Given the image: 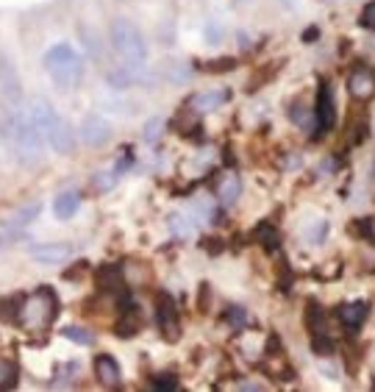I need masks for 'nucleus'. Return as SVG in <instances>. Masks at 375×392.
I'll list each match as a JSON object with an SVG mask.
<instances>
[{
	"instance_id": "dca6fc26",
	"label": "nucleus",
	"mask_w": 375,
	"mask_h": 392,
	"mask_svg": "<svg viewBox=\"0 0 375 392\" xmlns=\"http://www.w3.org/2000/svg\"><path fill=\"white\" fill-rule=\"evenodd\" d=\"M78 206H81V197H78V192H72V190H64V192H59V195L53 197V214L59 220H70L78 212Z\"/></svg>"
},
{
	"instance_id": "7c9ffc66",
	"label": "nucleus",
	"mask_w": 375,
	"mask_h": 392,
	"mask_svg": "<svg viewBox=\"0 0 375 392\" xmlns=\"http://www.w3.org/2000/svg\"><path fill=\"white\" fill-rule=\"evenodd\" d=\"M359 26H362V28H367V31H375V0H370V3L362 9Z\"/></svg>"
},
{
	"instance_id": "9b49d317",
	"label": "nucleus",
	"mask_w": 375,
	"mask_h": 392,
	"mask_svg": "<svg viewBox=\"0 0 375 392\" xmlns=\"http://www.w3.org/2000/svg\"><path fill=\"white\" fill-rule=\"evenodd\" d=\"M0 95L14 106H20V100H23V84H20L17 67L11 65L6 56H0Z\"/></svg>"
},
{
	"instance_id": "58836bf2",
	"label": "nucleus",
	"mask_w": 375,
	"mask_h": 392,
	"mask_svg": "<svg viewBox=\"0 0 375 392\" xmlns=\"http://www.w3.org/2000/svg\"><path fill=\"white\" fill-rule=\"evenodd\" d=\"M370 236H375V220H370Z\"/></svg>"
},
{
	"instance_id": "423d86ee",
	"label": "nucleus",
	"mask_w": 375,
	"mask_h": 392,
	"mask_svg": "<svg viewBox=\"0 0 375 392\" xmlns=\"http://www.w3.org/2000/svg\"><path fill=\"white\" fill-rule=\"evenodd\" d=\"M314 123H317L314 136H325V134H331L334 126H337V100H334V89H331L328 81H320V84H317Z\"/></svg>"
},
{
	"instance_id": "6ab92c4d",
	"label": "nucleus",
	"mask_w": 375,
	"mask_h": 392,
	"mask_svg": "<svg viewBox=\"0 0 375 392\" xmlns=\"http://www.w3.org/2000/svg\"><path fill=\"white\" fill-rule=\"evenodd\" d=\"M217 195H219V203H222V206H234V203L239 200V195H242V181H239L234 173L225 175V181L219 184Z\"/></svg>"
},
{
	"instance_id": "a878e982",
	"label": "nucleus",
	"mask_w": 375,
	"mask_h": 392,
	"mask_svg": "<svg viewBox=\"0 0 375 392\" xmlns=\"http://www.w3.org/2000/svg\"><path fill=\"white\" fill-rule=\"evenodd\" d=\"M289 114H292V123H298V126H303V129H309L314 123V111L312 109H306V106H298V103H295Z\"/></svg>"
},
{
	"instance_id": "72a5a7b5",
	"label": "nucleus",
	"mask_w": 375,
	"mask_h": 392,
	"mask_svg": "<svg viewBox=\"0 0 375 392\" xmlns=\"http://www.w3.org/2000/svg\"><path fill=\"white\" fill-rule=\"evenodd\" d=\"M84 270H87V264H84V261H81V264H75V267H72V270H67V273H64V278H67V281H78V278H75V276H81V273H84Z\"/></svg>"
},
{
	"instance_id": "473e14b6",
	"label": "nucleus",
	"mask_w": 375,
	"mask_h": 392,
	"mask_svg": "<svg viewBox=\"0 0 375 392\" xmlns=\"http://www.w3.org/2000/svg\"><path fill=\"white\" fill-rule=\"evenodd\" d=\"M109 84H112V87H128V84H131V78H128V72L114 70V72L109 75Z\"/></svg>"
},
{
	"instance_id": "4468645a",
	"label": "nucleus",
	"mask_w": 375,
	"mask_h": 392,
	"mask_svg": "<svg viewBox=\"0 0 375 392\" xmlns=\"http://www.w3.org/2000/svg\"><path fill=\"white\" fill-rule=\"evenodd\" d=\"M97 287L103 293H123V270L117 264H103L97 270Z\"/></svg>"
},
{
	"instance_id": "c85d7f7f",
	"label": "nucleus",
	"mask_w": 375,
	"mask_h": 392,
	"mask_svg": "<svg viewBox=\"0 0 375 392\" xmlns=\"http://www.w3.org/2000/svg\"><path fill=\"white\" fill-rule=\"evenodd\" d=\"M328 239V223L325 220H317L312 226V231H309V242L312 245H322Z\"/></svg>"
},
{
	"instance_id": "c756f323",
	"label": "nucleus",
	"mask_w": 375,
	"mask_h": 392,
	"mask_svg": "<svg viewBox=\"0 0 375 392\" xmlns=\"http://www.w3.org/2000/svg\"><path fill=\"white\" fill-rule=\"evenodd\" d=\"M151 392H178V384H175L173 376H158L151 384Z\"/></svg>"
},
{
	"instance_id": "e433bc0d",
	"label": "nucleus",
	"mask_w": 375,
	"mask_h": 392,
	"mask_svg": "<svg viewBox=\"0 0 375 392\" xmlns=\"http://www.w3.org/2000/svg\"><path fill=\"white\" fill-rule=\"evenodd\" d=\"M239 392H261V387H259V384H245Z\"/></svg>"
},
{
	"instance_id": "ea45409f",
	"label": "nucleus",
	"mask_w": 375,
	"mask_h": 392,
	"mask_svg": "<svg viewBox=\"0 0 375 392\" xmlns=\"http://www.w3.org/2000/svg\"><path fill=\"white\" fill-rule=\"evenodd\" d=\"M239 3H242V0H239Z\"/></svg>"
},
{
	"instance_id": "f8f14e48",
	"label": "nucleus",
	"mask_w": 375,
	"mask_h": 392,
	"mask_svg": "<svg viewBox=\"0 0 375 392\" xmlns=\"http://www.w3.org/2000/svg\"><path fill=\"white\" fill-rule=\"evenodd\" d=\"M337 315H339V320H342V326L347 331H359V328L364 326L367 315H370V303L367 300H350V303L339 306Z\"/></svg>"
},
{
	"instance_id": "7ed1b4c3",
	"label": "nucleus",
	"mask_w": 375,
	"mask_h": 392,
	"mask_svg": "<svg viewBox=\"0 0 375 392\" xmlns=\"http://www.w3.org/2000/svg\"><path fill=\"white\" fill-rule=\"evenodd\" d=\"M9 136L14 145V153L23 164H36L45 156V136L33 123L31 111H17L9 120Z\"/></svg>"
},
{
	"instance_id": "f704fd0d",
	"label": "nucleus",
	"mask_w": 375,
	"mask_h": 392,
	"mask_svg": "<svg viewBox=\"0 0 375 392\" xmlns=\"http://www.w3.org/2000/svg\"><path fill=\"white\" fill-rule=\"evenodd\" d=\"M209 309V284H200V312Z\"/></svg>"
},
{
	"instance_id": "4be33fe9",
	"label": "nucleus",
	"mask_w": 375,
	"mask_h": 392,
	"mask_svg": "<svg viewBox=\"0 0 375 392\" xmlns=\"http://www.w3.org/2000/svg\"><path fill=\"white\" fill-rule=\"evenodd\" d=\"M117 173H109V170H103V173H97L92 178V187H94V192H112L114 187H117Z\"/></svg>"
},
{
	"instance_id": "f257e3e1",
	"label": "nucleus",
	"mask_w": 375,
	"mask_h": 392,
	"mask_svg": "<svg viewBox=\"0 0 375 392\" xmlns=\"http://www.w3.org/2000/svg\"><path fill=\"white\" fill-rule=\"evenodd\" d=\"M31 117H33V123L39 126V131H42L45 142H48L56 153L67 156V153L75 151V131H72V126L64 120L62 114H59L48 100H36V103H33Z\"/></svg>"
},
{
	"instance_id": "1a4fd4ad",
	"label": "nucleus",
	"mask_w": 375,
	"mask_h": 392,
	"mask_svg": "<svg viewBox=\"0 0 375 392\" xmlns=\"http://www.w3.org/2000/svg\"><path fill=\"white\" fill-rule=\"evenodd\" d=\"M94 379L100 381L103 390H109V392L120 390V384H123V370H120L117 359L109 356V354H100V356L94 359Z\"/></svg>"
},
{
	"instance_id": "9d476101",
	"label": "nucleus",
	"mask_w": 375,
	"mask_h": 392,
	"mask_svg": "<svg viewBox=\"0 0 375 392\" xmlns=\"http://www.w3.org/2000/svg\"><path fill=\"white\" fill-rule=\"evenodd\" d=\"M347 89L356 100H370L375 95V70L367 65L353 67L347 75Z\"/></svg>"
},
{
	"instance_id": "c9c22d12",
	"label": "nucleus",
	"mask_w": 375,
	"mask_h": 392,
	"mask_svg": "<svg viewBox=\"0 0 375 392\" xmlns=\"http://www.w3.org/2000/svg\"><path fill=\"white\" fill-rule=\"evenodd\" d=\"M303 39H306V42H314V39H317V28H306V33H303Z\"/></svg>"
},
{
	"instance_id": "bb28decb",
	"label": "nucleus",
	"mask_w": 375,
	"mask_h": 392,
	"mask_svg": "<svg viewBox=\"0 0 375 392\" xmlns=\"http://www.w3.org/2000/svg\"><path fill=\"white\" fill-rule=\"evenodd\" d=\"M225 323L234 328V331H242L245 323H248V315H245V309L242 306H234V309H228V315H225Z\"/></svg>"
},
{
	"instance_id": "20e7f679",
	"label": "nucleus",
	"mask_w": 375,
	"mask_h": 392,
	"mask_svg": "<svg viewBox=\"0 0 375 392\" xmlns=\"http://www.w3.org/2000/svg\"><path fill=\"white\" fill-rule=\"evenodd\" d=\"M109 36H112L114 53L123 59L125 65L128 67L145 65V59H148V42H145V33L139 31L136 23H131L128 17H117V20H112Z\"/></svg>"
},
{
	"instance_id": "4c0bfd02",
	"label": "nucleus",
	"mask_w": 375,
	"mask_h": 392,
	"mask_svg": "<svg viewBox=\"0 0 375 392\" xmlns=\"http://www.w3.org/2000/svg\"><path fill=\"white\" fill-rule=\"evenodd\" d=\"M219 248H222L219 242H206V251H214V254H219Z\"/></svg>"
},
{
	"instance_id": "412c9836",
	"label": "nucleus",
	"mask_w": 375,
	"mask_h": 392,
	"mask_svg": "<svg viewBox=\"0 0 375 392\" xmlns=\"http://www.w3.org/2000/svg\"><path fill=\"white\" fill-rule=\"evenodd\" d=\"M306 326H309V331H312L314 337L325 326V312H322V306L317 300H309L306 303Z\"/></svg>"
},
{
	"instance_id": "2eb2a0df",
	"label": "nucleus",
	"mask_w": 375,
	"mask_h": 392,
	"mask_svg": "<svg viewBox=\"0 0 375 392\" xmlns=\"http://www.w3.org/2000/svg\"><path fill=\"white\" fill-rule=\"evenodd\" d=\"M253 234H256V242L264 248V251H270V254H276L278 248H281V231H278V226H273V223H259L256 229H253Z\"/></svg>"
},
{
	"instance_id": "6e6552de",
	"label": "nucleus",
	"mask_w": 375,
	"mask_h": 392,
	"mask_svg": "<svg viewBox=\"0 0 375 392\" xmlns=\"http://www.w3.org/2000/svg\"><path fill=\"white\" fill-rule=\"evenodd\" d=\"M114 136V129L109 126V120H103L100 114H87L78 126V139L87 145V148H103L109 145Z\"/></svg>"
},
{
	"instance_id": "ddd939ff",
	"label": "nucleus",
	"mask_w": 375,
	"mask_h": 392,
	"mask_svg": "<svg viewBox=\"0 0 375 392\" xmlns=\"http://www.w3.org/2000/svg\"><path fill=\"white\" fill-rule=\"evenodd\" d=\"M31 256L33 261H42V264H62L67 256H72V248L67 242H45V245H33Z\"/></svg>"
},
{
	"instance_id": "b1692460",
	"label": "nucleus",
	"mask_w": 375,
	"mask_h": 392,
	"mask_svg": "<svg viewBox=\"0 0 375 392\" xmlns=\"http://www.w3.org/2000/svg\"><path fill=\"white\" fill-rule=\"evenodd\" d=\"M64 337L67 339H72L75 345H92V331H87V328H81V326H70V328H64Z\"/></svg>"
},
{
	"instance_id": "393cba45",
	"label": "nucleus",
	"mask_w": 375,
	"mask_h": 392,
	"mask_svg": "<svg viewBox=\"0 0 375 392\" xmlns=\"http://www.w3.org/2000/svg\"><path fill=\"white\" fill-rule=\"evenodd\" d=\"M14 381H17V364L0 361V392H6Z\"/></svg>"
},
{
	"instance_id": "a211bd4d",
	"label": "nucleus",
	"mask_w": 375,
	"mask_h": 392,
	"mask_svg": "<svg viewBox=\"0 0 375 392\" xmlns=\"http://www.w3.org/2000/svg\"><path fill=\"white\" fill-rule=\"evenodd\" d=\"M139 328H142V317H139V312H136L134 306H125L123 317H120L117 326H114V334H117V337H134Z\"/></svg>"
},
{
	"instance_id": "f3484780",
	"label": "nucleus",
	"mask_w": 375,
	"mask_h": 392,
	"mask_svg": "<svg viewBox=\"0 0 375 392\" xmlns=\"http://www.w3.org/2000/svg\"><path fill=\"white\" fill-rule=\"evenodd\" d=\"M225 100H228V89H209V92H200L192 100V109L200 111V114H209V111L219 109Z\"/></svg>"
},
{
	"instance_id": "2f4dec72",
	"label": "nucleus",
	"mask_w": 375,
	"mask_h": 392,
	"mask_svg": "<svg viewBox=\"0 0 375 392\" xmlns=\"http://www.w3.org/2000/svg\"><path fill=\"white\" fill-rule=\"evenodd\" d=\"M170 229H173L175 236H181V239H187L189 234H192V226H189L181 214H173V217H170Z\"/></svg>"
},
{
	"instance_id": "39448f33",
	"label": "nucleus",
	"mask_w": 375,
	"mask_h": 392,
	"mask_svg": "<svg viewBox=\"0 0 375 392\" xmlns=\"http://www.w3.org/2000/svg\"><path fill=\"white\" fill-rule=\"evenodd\" d=\"M59 315V295L53 293L50 287H42L23 300V309H20V320L28 328H48Z\"/></svg>"
},
{
	"instance_id": "5701e85b",
	"label": "nucleus",
	"mask_w": 375,
	"mask_h": 392,
	"mask_svg": "<svg viewBox=\"0 0 375 392\" xmlns=\"http://www.w3.org/2000/svg\"><path fill=\"white\" fill-rule=\"evenodd\" d=\"M164 129H167L164 117H153V120L145 123V129H142V139H145V142H158L161 134H164Z\"/></svg>"
},
{
	"instance_id": "f03ea898",
	"label": "nucleus",
	"mask_w": 375,
	"mask_h": 392,
	"mask_svg": "<svg viewBox=\"0 0 375 392\" xmlns=\"http://www.w3.org/2000/svg\"><path fill=\"white\" fill-rule=\"evenodd\" d=\"M42 65L48 70V75L53 78V84L62 87V89L78 87L81 78H84V56L67 42H59V45L48 48Z\"/></svg>"
},
{
	"instance_id": "0eeeda50",
	"label": "nucleus",
	"mask_w": 375,
	"mask_h": 392,
	"mask_svg": "<svg viewBox=\"0 0 375 392\" xmlns=\"http://www.w3.org/2000/svg\"><path fill=\"white\" fill-rule=\"evenodd\" d=\"M156 323H158V331L167 342H175L181 337V317H178V306L170 295H158L156 300Z\"/></svg>"
},
{
	"instance_id": "cd10ccee",
	"label": "nucleus",
	"mask_w": 375,
	"mask_h": 392,
	"mask_svg": "<svg viewBox=\"0 0 375 392\" xmlns=\"http://www.w3.org/2000/svg\"><path fill=\"white\" fill-rule=\"evenodd\" d=\"M312 351L317 354V356H331L337 348H334V339H328V337H314L312 339Z\"/></svg>"
},
{
	"instance_id": "aec40b11",
	"label": "nucleus",
	"mask_w": 375,
	"mask_h": 392,
	"mask_svg": "<svg viewBox=\"0 0 375 392\" xmlns=\"http://www.w3.org/2000/svg\"><path fill=\"white\" fill-rule=\"evenodd\" d=\"M39 203H33V206H26V209H20V212H14L9 220H6V229H26V226H31L33 220L39 217Z\"/></svg>"
}]
</instances>
